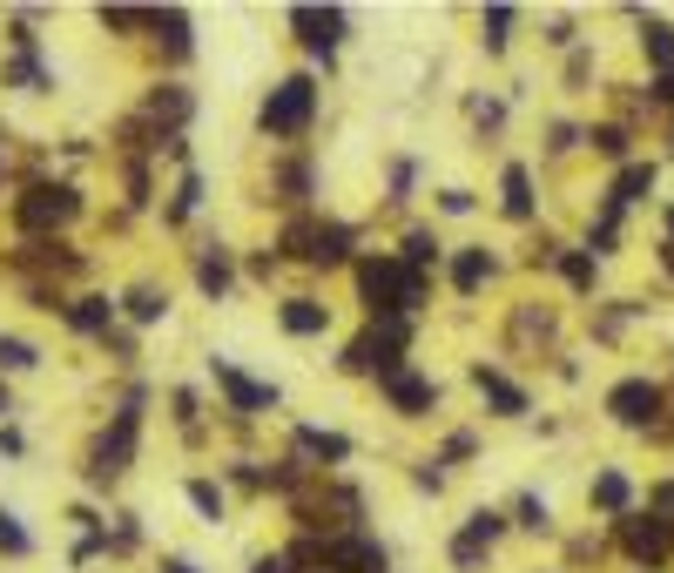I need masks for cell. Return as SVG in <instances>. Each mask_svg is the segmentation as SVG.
<instances>
[{
	"instance_id": "cell-30",
	"label": "cell",
	"mask_w": 674,
	"mask_h": 573,
	"mask_svg": "<svg viewBox=\"0 0 674 573\" xmlns=\"http://www.w3.org/2000/svg\"><path fill=\"white\" fill-rule=\"evenodd\" d=\"M95 21H102L115 41H135V34H149V8H102Z\"/></svg>"
},
{
	"instance_id": "cell-27",
	"label": "cell",
	"mask_w": 674,
	"mask_h": 573,
	"mask_svg": "<svg viewBox=\"0 0 674 573\" xmlns=\"http://www.w3.org/2000/svg\"><path fill=\"white\" fill-rule=\"evenodd\" d=\"M196 209H203V176H196V170H183V183H176V196H168L162 223H190Z\"/></svg>"
},
{
	"instance_id": "cell-3",
	"label": "cell",
	"mask_w": 674,
	"mask_h": 573,
	"mask_svg": "<svg viewBox=\"0 0 674 573\" xmlns=\"http://www.w3.org/2000/svg\"><path fill=\"white\" fill-rule=\"evenodd\" d=\"M317 109H324V89H317V81H310V74H284L277 89L257 102V129H264L270 142H297V135H310Z\"/></svg>"
},
{
	"instance_id": "cell-17",
	"label": "cell",
	"mask_w": 674,
	"mask_h": 573,
	"mask_svg": "<svg viewBox=\"0 0 674 573\" xmlns=\"http://www.w3.org/2000/svg\"><path fill=\"white\" fill-rule=\"evenodd\" d=\"M149 34H155V48H168L176 61L196 54V34H190V14L183 8H149Z\"/></svg>"
},
{
	"instance_id": "cell-9",
	"label": "cell",
	"mask_w": 674,
	"mask_h": 573,
	"mask_svg": "<svg viewBox=\"0 0 674 573\" xmlns=\"http://www.w3.org/2000/svg\"><path fill=\"white\" fill-rule=\"evenodd\" d=\"M378 391H385V405H391L398 419H426L432 405H439V378H426V371H411V365L385 371V378H378Z\"/></svg>"
},
{
	"instance_id": "cell-11",
	"label": "cell",
	"mask_w": 674,
	"mask_h": 573,
	"mask_svg": "<svg viewBox=\"0 0 674 573\" xmlns=\"http://www.w3.org/2000/svg\"><path fill=\"white\" fill-rule=\"evenodd\" d=\"M667 546H674V533H667L661 513H621V553H627L634 566H661Z\"/></svg>"
},
{
	"instance_id": "cell-34",
	"label": "cell",
	"mask_w": 674,
	"mask_h": 573,
	"mask_svg": "<svg viewBox=\"0 0 674 573\" xmlns=\"http://www.w3.org/2000/svg\"><path fill=\"white\" fill-rule=\"evenodd\" d=\"M513 513H520V526H533V533H547V526H553V513H547V500H540V493H520V507H513Z\"/></svg>"
},
{
	"instance_id": "cell-45",
	"label": "cell",
	"mask_w": 674,
	"mask_h": 573,
	"mask_svg": "<svg viewBox=\"0 0 674 573\" xmlns=\"http://www.w3.org/2000/svg\"><path fill=\"white\" fill-rule=\"evenodd\" d=\"M661 264H667V270H674V243H667V250H661Z\"/></svg>"
},
{
	"instance_id": "cell-38",
	"label": "cell",
	"mask_w": 674,
	"mask_h": 573,
	"mask_svg": "<svg viewBox=\"0 0 674 573\" xmlns=\"http://www.w3.org/2000/svg\"><path fill=\"white\" fill-rule=\"evenodd\" d=\"M472 203H479V196H472V190H446V196H439V209H446V216H466V209H472Z\"/></svg>"
},
{
	"instance_id": "cell-25",
	"label": "cell",
	"mask_w": 674,
	"mask_h": 573,
	"mask_svg": "<svg viewBox=\"0 0 674 573\" xmlns=\"http://www.w3.org/2000/svg\"><path fill=\"white\" fill-rule=\"evenodd\" d=\"M586 500H594L601 513H627V500H634V485H627V472H601L594 485H586Z\"/></svg>"
},
{
	"instance_id": "cell-41",
	"label": "cell",
	"mask_w": 674,
	"mask_h": 573,
	"mask_svg": "<svg viewBox=\"0 0 674 573\" xmlns=\"http://www.w3.org/2000/svg\"><path fill=\"white\" fill-rule=\"evenodd\" d=\"M162 573H203V566H196V560H183V553H168V560H162Z\"/></svg>"
},
{
	"instance_id": "cell-22",
	"label": "cell",
	"mask_w": 674,
	"mask_h": 573,
	"mask_svg": "<svg viewBox=\"0 0 674 573\" xmlns=\"http://www.w3.org/2000/svg\"><path fill=\"white\" fill-rule=\"evenodd\" d=\"M647 190H654V162H627V170L614 176V190H607V209L621 216V209H627V203H641Z\"/></svg>"
},
{
	"instance_id": "cell-4",
	"label": "cell",
	"mask_w": 674,
	"mask_h": 573,
	"mask_svg": "<svg viewBox=\"0 0 674 573\" xmlns=\"http://www.w3.org/2000/svg\"><path fill=\"white\" fill-rule=\"evenodd\" d=\"M277 243H284L297 264H310V270H337V264H351L358 229L351 223H330V216H290Z\"/></svg>"
},
{
	"instance_id": "cell-6",
	"label": "cell",
	"mask_w": 674,
	"mask_h": 573,
	"mask_svg": "<svg viewBox=\"0 0 674 573\" xmlns=\"http://www.w3.org/2000/svg\"><path fill=\"white\" fill-rule=\"evenodd\" d=\"M81 216V190L74 183H28L21 196H14V229H28V236H48V229H68Z\"/></svg>"
},
{
	"instance_id": "cell-21",
	"label": "cell",
	"mask_w": 674,
	"mask_h": 573,
	"mask_svg": "<svg viewBox=\"0 0 674 573\" xmlns=\"http://www.w3.org/2000/svg\"><path fill=\"white\" fill-rule=\"evenodd\" d=\"M0 81H8V89H21V95H54V68H48L41 54H14Z\"/></svg>"
},
{
	"instance_id": "cell-23",
	"label": "cell",
	"mask_w": 674,
	"mask_h": 573,
	"mask_svg": "<svg viewBox=\"0 0 674 573\" xmlns=\"http://www.w3.org/2000/svg\"><path fill=\"white\" fill-rule=\"evenodd\" d=\"M122 310H129L135 324H162V317H168V290H162V284H129Z\"/></svg>"
},
{
	"instance_id": "cell-5",
	"label": "cell",
	"mask_w": 674,
	"mask_h": 573,
	"mask_svg": "<svg viewBox=\"0 0 674 573\" xmlns=\"http://www.w3.org/2000/svg\"><path fill=\"white\" fill-rule=\"evenodd\" d=\"M405 345H411V317H371L365 331L345 345V371H358V378H385V371H398L405 365Z\"/></svg>"
},
{
	"instance_id": "cell-37",
	"label": "cell",
	"mask_w": 674,
	"mask_h": 573,
	"mask_svg": "<svg viewBox=\"0 0 674 573\" xmlns=\"http://www.w3.org/2000/svg\"><path fill=\"white\" fill-rule=\"evenodd\" d=\"M249 573H304L290 553H257V560H249Z\"/></svg>"
},
{
	"instance_id": "cell-28",
	"label": "cell",
	"mask_w": 674,
	"mask_h": 573,
	"mask_svg": "<svg viewBox=\"0 0 674 573\" xmlns=\"http://www.w3.org/2000/svg\"><path fill=\"white\" fill-rule=\"evenodd\" d=\"M41 365V345H28V338H14V331H0V378L8 371H34Z\"/></svg>"
},
{
	"instance_id": "cell-44",
	"label": "cell",
	"mask_w": 674,
	"mask_h": 573,
	"mask_svg": "<svg viewBox=\"0 0 674 573\" xmlns=\"http://www.w3.org/2000/svg\"><path fill=\"white\" fill-rule=\"evenodd\" d=\"M654 95H661V102H674V68L661 74V89H654Z\"/></svg>"
},
{
	"instance_id": "cell-12",
	"label": "cell",
	"mask_w": 674,
	"mask_h": 573,
	"mask_svg": "<svg viewBox=\"0 0 674 573\" xmlns=\"http://www.w3.org/2000/svg\"><path fill=\"white\" fill-rule=\"evenodd\" d=\"M607 412H614L621 426H634V432L661 426V385H654V378H621V385L607 391Z\"/></svg>"
},
{
	"instance_id": "cell-47",
	"label": "cell",
	"mask_w": 674,
	"mask_h": 573,
	"mask_svg": "<svg viewBox=\"0 0 674 573\" xmlns=\"http://www.w3.org/2000/svg\"><path fill=\"white\" fill-rule=\"evenodd\" d=\"M667 236H674V209H667Z\"/></svg>"
},
{
	"instance_id": "cell-20",
	"label": "cell",
	"mask_w": 674,
	"mask_h": 573,
	"mask_svg": "<svg viewBox=\"0 0 674 573\" xmlns=\"http://www.w3.org/2000/svg\"><path fill=\"white\" fill-rule=\"evenodd\" d=\"M486 284H492V250H486V243H472V250L452 257V290L459 297H479Z\"/></svg>"
},
{
	"instance_id": "cell-14",
	"label": "cell",
	"mask_w": 674,
	"mask_h": 573,
	"mask_svg": "<svg viewBox=\"0 0 674 573\" xmlns=\"http://www.w3.org/2000/svg\"><path fill=\"white\" fill-rule=\"evenodd\" d=\"M290 446H297V459H304L310 472H317V465H345V459L358 452L345 432H324V426H297V432H290Z\"/></svg>"
},
{
	"instance_id": "cell-15",
	"label": "cell",
	"mask_w": 674,
	"mask_h": 573,
	"mask_svg": "<svg viewBox=\"0 0 674 573\" xmlns=\"http://www.w3.org/2000/svg\"><path fill=\"white\" fill-rule=\"evenodd\" d=\"M277 324H284V338H324L330 331V304L324 297H284Z\"/></svg>"
},
{
	"instance_id": "cell-46",
	"label": "cell",
	"mask_w": 674,
	"mask_h": 573,
	"mask_svg": "<svg viewBox=\"0 0 674 573\" xmlns=\"http://www.w3.org/2000/svg\"><path fill=\"white\" fill-rule=\"evenodd\" d=\"M0 176H8V149H0Z\"/></svg>"
},
{
	"instance_id": "cell-48",
	"label": "cell",
	"mask_w": 674,
	"mask_h": 573,
	"mask_svg": "<svg viewBox=\"0 0 674 573\" xmlns=\"http://www.w3.org/2000/svg\"><path fill=\"white\" fill-rule=\"evenodd\" d=\"M304 573H324V566H304Z\"/></svg>"
},
{
	"instance_id": "cell-32",
	"label": "cell",
	"mask_w": 674,
	"mask_h": 573,
	"mask_svg": "<svg viewBox=\"0 0 674 573\" xmlns=\"http://www.w3.org/2000/svg\"><path fill=\"white\" fill-rule=\"evenodd\" d=\"M560 277H566L573 290H594V284H601V264L586 257V250H566V257H560Z\"/></svg>"
},
{
	"instance_id": "cell-24",
	"label": "cell",
	"mask_w": 674,
	"mask_h": 573,
	"mask_svg": "<svg viewBox=\"0 0 674 573\" xmlns=\"http://www.w3.org/2000/svg\"><path fill=\"white\" fill-rule=\"evenodd\" d=\"M183 493H190V507H196V520H203V526H223L229 500H223V485H216V479H190Z\"/></svg>"
},
{
	"instance_id": "cell-42",
	"label": "cell",
	"mask_w": 674,
	"mask_h": 573,
	"mask_svg": "<svg viewBox=\"0 0 674 573\" xmlns=\"http://www.w3.org/2000/svg\"><path fill=\"white\" fill-rule=\"evenodd\" d=\"M8 419H14V391H8V385H0V426H8Z\"/></svg>"
},
{
	"instance_id": "cell-39",
	"label": "cell",
	"mask_w": 674,
	"mask_h": 573,
	"mask_svg": "<svg viewBox=\"0 0 674 573\" xmlns=\"http://www.w3.org/2000/svg\"><path fill=\"white\" fill-rule=\"evenodd\" d=\"M472 452H479V439H472V432H452V439H446V459H472Z\"/></svg>"
},
{
	"instance_id": "cell-26",
	"label": "cell",
	"mask_w": 674,
	"mask_h": 573,
	"mask_svg": "<svg viewBox=\"0 0 674 573\" xmlns=\"http://www.w3.org/2000/svg\"><path fill=\"white\" fill-rule=\"evenodd\" d=\"M398 264H411L418 277H426V270H439V236H432V229H405V250H398Z\"/></svg>"
},
{
	"instance_id": "cell-8",
	"label": "cell",
	"mask_w": 674,
	"mask_h": 573,
	"mask_svg": "<svg viewBox=\"0 0 674 573\" xmlns=\"http://www.w3.org/2000/svg\"><path fill=\"white\" fill-rule=\"evenodd\" d=\"M499 533H506V520L499 513H466V526L446 540V560H452V573H486V560H492V546H499Z\"/></svg>"
},
{
	"instance_id": "cell-2",
	"label": "cell",
	"mask_w": 674,
	"mask_h": 573,
	"mask_svg": "<svg viewBox=\"0 0 674 573\" xmlns=\"http://www.w3.org/2000/svg\"><path fill=\"white\" fill-rule=\"evenodd\" d=\"M142 398H149V391H129L115 412H109V426L95 432L89 459H81V472H89L95 493H109L115 479H129V465H135V452H142Z\"/></svg>"
},
{
	"instance_id": "cell-16",
	"label": "cell",
	"mask_w": 674,
	"mask_h": 573,
	"mask_svg": "<svg viewBox=\"0 0 674 573\" xmlns=\"http://www.w3.org/2000/svg\"><path fill=\"white\" fill-rule=\"evenodd\" d=\"M472 385H479V398L492 405L499 419H520V412H527V391H520L513 378H506V371H492V365H472Z\"/></svg>"
},
{
	"instance_id": "cell-10",
	"label": "cell",
	"mask_w": 674,
	"mask_h": 573,
	"mask_svg": "<svg viewBox=\"0 0 674 573\" xmlns=\"http://www.w3.org/2000/svg\"><path fill=\"white\" fill-rule=\"evenodd\" d=\"M290 28H297V41H304L310 54H324V61L351 41V14H345V8H290Z\"/></svg>"
},
{
	"instance_id": "cell-18",
	"label": "cell",
	"mask_w": 674,
	"mask_h": 573,
	"mask_svg": "<svg viewBox=\"0 0 674 573\" xmlns=\"http://www.w3.org/2000/svg\"><path fill=\"white\" fill-rule=\"evenodd\" d=\"M196 290H203L210 304H223V297L236 290V264H229V250H223V243H210V250L196 257Z\"/></svg>"
},
{
	"instance_id": "cell-19",
	"label": "cell",
	"mask_w": 674,
	"mask_h": 573,
	"mask_svg": "<svg viewBox=\"0 0 674 573\" xmlns=\"http://www.w3.org/2000/svg\"><path fill=\"white\" fill-rule=\"evenodd\" d=\"M499 209L513 223H533V170H527V162H513V170L499 176Z\"/></svg>"
},
{
	"instance_id": "cell-31",
	"label": "cell",
	"mask_w": 674,
	"mask_h": 573,
	"mask_svg": "<svg viewBox=\"0 0 674 573\" xmlns=\"http://www.w3.org/2000/svg\"><path fill=\"white\" fill-rule=\"evenodd\" d=\"M641 48H647L654 68H667V61H674V28H667V21H641Z\"/></svg>"
},
{
	"instance_id": "cell-43",
	"label": "cell",
	"mask_w": 674,
	"mask_h": 573,
	"mask_svg": "<svg viewBox=\"0 0 674 573\" xmlns=\"http://www.w3.org/2000/svg\"><path fill=\"white\" fill-rule=\"evenodd\" d=\"M661 507H674V485H654V513H661Z\"/></svg>"
},
{
	"instance_id": "cell-40",
	"label": "cell",
	"mask_w": 674,
	"mask_h": 573,
	"mask_svg": "<svg viewBox=\"0 0 674 573\" xmlns=\"http://www.w3.org/2000/svg\"><path fill=\"white\" fill-rule=\"evenodd\" d=\"M0 452H8V459H28V439H21L14 426H0Z\"/></svg>"
},
{
	"instance_id": "cell-29",
	"label": "cell",
	"mask_w": 674,
	"mask_h": 573,
	"mask_svg": "<svg viewBox=\"0 0 674 573\" xmlns=\"http://www.w3.org/2000/svg\"><path fill=\"white\" fill-rule=\"evenodd\" d=\"M0 553H8V560H28V553H34V533L21 526L14 507H0Z\"/></svg>"
},
{
	"instance_id": "cell-33",
	"label": "cell",
	"mask_w": 674,
	"mask_h": 573,
	"mask_svg": "<svg viewBox=\"0 0 674 573\" xmlns=\"http://www.w3.org/2000/svg\"><path fill=\"white\" fill-rule=\"evenodd\" d=\"M506 28H513V8H486V14H479V41H486L492 54H499L506 41H513V34H506Z\"/></svg>"
},
{
	"instance_id": "cell-13",
	"label": "cell",
	"mask_w": 674,
	"mask_h": 573,
	"mask_svg": "<svg viewBox=\"0 0 674 573\" xmlns=\"http://www.w3.org/2000/svg\"><path fill=\"white\" fill-rule=\"evenodd\" d=\"M61 324H68L74 338H109L115 331V297H102V290L74 297V304H61Z\"/></svg>"
},
{
	"instance_id": "cell-1",
	"label": "cell",
	"mask_w": 674,
	"mask_h": 573,
	"mask_svg": "<svg viewBox=\"0 0 674 573\" xmlns=\"http://www.w3.org/2000/svg\"><path fill=\"white\" fill-rule=\"evenodd\" d=\"M351 277H358V304L371 317H418V310H426V277H418L411 264H398V250L358 257Z\"/></svg>"
},
{
	"instance_id": "cell-35",
	"label": "cell",
	"mask_w": 674,
	"mask_h": 573,
	"mask_svg": "<svg viewBox=\"0 0 674 573\" xmlns=\"http://www.w3.org/2000/svg\"><path fill=\"white\" fill-rule=\"evenodd\" d=\"M586 142H594L601 155H627V129H614V122H601V129H586Z\"/></svg>"
},
{
	"instance_id": "cell-36",
	"label": "cell",
	"mask_w": 674,
	"mask_h": 573,
	"mask_svg": "<svg viewBox=\"0 0 674 573\" xmlns=\"http://www.w3.org/2000/svg\"><path fill=\"white\" fill-rule=\"evenodd\" d=\"M411 183H418V162H391V203H405Z\"/></svg>"
},
{
	"instance_id": "cell-7",
	"label": "cell",
	"mask_w": 674,
	"mask_h": 573,
	"mask_svg": "<svg viewBox=\"0 0 674 573\" xmlns=\"http://www.w3.org/2000/svg\"><path fill=\"white\" fill-rule=\"evenodd\" d=\"M210 378H216V391H223V405H229L236 419H264V412H277V385L249 378L236 358H210Z\"/></svg>"
}]
</instances>
